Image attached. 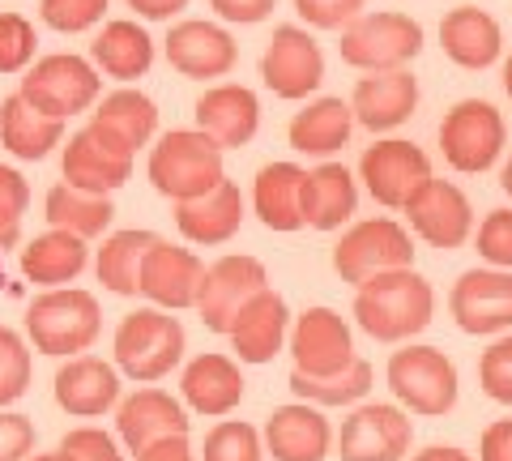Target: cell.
Here are the masks:
<instances>
[{
    "label": "cell",
    "instance_id": "6da1fadb",
    "mask_svg": "<svg viewBox=\"0 0 512 461\" xmlns=\"http://www.w3.org/2000/svg\"><path fill=\"white\" fill-rule=\"evenodd\" d=\"M436 312V295L431 282L414 269H397V274H380L359 286L355 295V321L367 338L376 342H406L423 333Z\"/></svg>",
    "mask_w": 512,
    "mask_h": 461
},
{
    "label": "cell",
    "instance_id": "7a4b0ae2",
    "mask_svg": "<svg viewBox=\"0 0 512 461\" xmlns=\"http://www.w3.org/2000/svg\"><path fill=\"white\" fill-rule=\"evenodd\" d=\"M227 180L222 171V146L201 129H175L150 154V184L175 205L210 197Z\"/></svg>",
    "mask_w": 512,
    "mask_h": 461
},
{
    "label": "cell",
    "instance_id": "3957f363",
    "mask_svg": "<svg viewBox=\"0 0 512 461\" xmlns=\"http://www.w3.org/2000/svg\"><path fill=\"white\" fill-rule=\"evenodd\" d=\"M99 329H103L99 299L90 291H77V286H69V291H64V286L60 291H47L26 308V333L39 355H73L77 359L94 346Z\"/></svg>",
    "mask_w": 512,
    "mask_h": 461
},
{
    "label": "cell",
    "instance_id": "277c9868",
    "mask_svg": "<svg viewBox=\"0 0 512 461\" xmlns=\"http://www.w3.org/2000/svg\"><path fill=\"white\" fill-rule=\"evenodd\" d=\"M184 359V325L158 308H141L124 316L116 329V363L124 376L154 385Z\"/></svg>",
    "mask_w": 512,
    "mask_h": 461
},
{
    "label": "cell",
    "instance_id": "5b68a950",
    "mask_svg": "<svg viewBox=\"0 0 512 461\" xmlns=\"http://www.w3.org/2000/svg\"><path fill=\"white\" fill-rule=\"evenodd\" d=\"M338 52L346 65L367 73H397L423 52V26L406 13H363L342 30Z\"/></svg>",
    "mask_w": 512,
    "mask_h": 461
},
{
    "label": "cell",
    "instance_id": "8992f818",
    "mask_svg": "<svg viewBox=\"0 0 512 461\" xmlns=\"http://www.w3.org/2000/svg\"><path fill=\"white\" fill-rule=\"evenodd\" d=\"M333 269L350 286H363L380 274H397V269H414V244L402 222L393 218H367L359 227L342 235L333 248Z\"/></svg>",
    "mask_w": 512,
    "mask_h": 461
},
{
    "label": "cell",
    "instance_id": "52a82bcc",
    "mask_svg": "<svg viewBox=\"0 0 512 461\" xmlns=\"http://www.w3.org/2000/svg\"><path fill=\"white\" fill-rule=\"evenodd\" d=\"M389 389L414 415H448L457 406V368L436 346H406L389 359Z\"/></svg>",
    "mask_w": 512,
    "mask_h": 461
},
{
    "label": "cell",
    "instance_id": "ba28073f",
    "mask_svg": "<svg viewBox=\"0 0 512 461\" xmlns=\"http://www.w3.org/2000/svg\"><path fill=\"white\" fill-rule=\"evenodd\" d=\"M504 137H508L504 116L487 99H461L440 124V150L448 158V167L466 171V176L487 171L500 158Z\"/></svg>",
    "mask_w": 512,
    "mask_h": 461
},
{
    "label": "cell",
    "instance_id": "9c48e42d",
    "mask_svg": "<svg viewBox=\"0 0 512 461\" xmlns=\"http://www.w3.org/2000/svg\"><path fill=\"white\" fill-rule=\"evenodd\" d=\"M133 146L120 141L111 129L103 124H86L77 137H69L64 146V184L82 188V193H116V188L133 176Z\"/></svg>",
    "mask_w": 512,
    "mask_h": 461
},
{
    "label": "cell",
    "instance_id": "30bf717a",
    "mask_svg": "<svg viewBox=\"0 0 512 461\" xmlns=\"http://www.w3.org/2000/svg\"><path fill=\"white\" fill-rule=\"evenodd\" d=\"M22 99L52 120H69L99 99V73L82 56H43L22 77Z\"/></svg>",
    "mask_w": 512,
    "mask_h": 461
},
{
    "label": "cell",
    "instance_id": "8fae6325",
    "mask_svg": "<svg viewBox=\"0 0 512 461\" xmlns=\"http://www.w3.org/2000/svg\"><path fill=\"white\" fill-rule=\"evenodd\" d=\"M261 291H269V274L256 257H222L205 269L201 295H197V312L201 325L210 333H231L235 316L244 312Z\"/></svg>",
    "mask_w": 512,
    "mask_h": 461
},
{
    "label": "cell",
    "instance_id": "7c38bea8",
    "mask_svg": "<svg viewBox=\"0 0 512 461\" xmlns=\"http://www.w3.org/2000/svg\"><path fill=\"white\" fill-rule=\"evenodd\" d=\"M453 321L474 333V338H491V333L512 329V269H466L453 282L448 295Z\"/></svg>",
    "mask_w": 512,
    "mask_h": 461
},
{
    "label": "cell",
    "instance_id": "4fadbf2b",
    "mask_svg": "<svg viewBox=\"0 0 512 461\" xmlns=\"http://www.w3.org/2000/svg\"><path fill=\"white\" fill-rule=\"evenodd\" d=\"M359 176L380 205L406 210L410 197L431 180V163L414 141H376V146L363 154Z\"/></svg>",
    "mask_w": 512,
    "mask_h": 461
},
{
    "label": "cell",
    "instance_id": "5bb4252c",
    "mask_svg": "<svg viewBox=\"0 0 512 461\" xmlns=\"http://www.w3.org/2000/svg\"><path fill=\"white\" fill-rule=\"evenodd\" d=\"M261 77L278 99H303L325 82V56L316 39L299 26H278L261 56Z\"/></svg>",
    "mask_w": 512,
    "mask_h": 461
},
{
    "label": "cell",
    "instance_id": "9a60e30c",
    "mask_svg": "<svg viewBox=\"0 0 512 461\" xmlns=\"http://www.w3.org/2000/svg\"><path fill=\"white\" fill-rule=\"evenodd\" d=\"M291 355L295 368L308 376H338L355 363V342L350 325L333 308H308L291 329Z\"/></svg>",
    "mask_w": 512,
    "mask_h": 461
},
{
    "label": "cell",
    "instance_id": "2e32d148",
    "mask_svg": "<svg viewBox=\"0 0 512 461\" xmlns=\"http://www.w3.org/2000/svg\"><path fill=\"white\" fill-rule=\"evenodd\" d=\"M414 427L397 406H359L342 423L338 457L342 461H402L410 453Z\"/></svg>",
    "mask_w": 512,
    "mask_h": 461
},
{
    "label": "cell",
    "instance_id": "e0dca14e",
    "mask_svg": "<svg viewBox=\"0 0 512 461\" xmlns=\"http://www.w3.org/2000/svg\"><path fill=\"white\" fill-rule=\"evenodd\" d=\"M410 227L423 235L431 248H461L474 231V210L470 197L448 180H427L406 205Z\"/></svg>",
    "mask_w": 512,
    "mask_h": 461
},
{
    "label": "cell",
    "instance_id": "ac0fdd59",
    "mask_svg": "<svg viewBox=\"0 0 512 461\" xmlns=\"http://www.w3.org/2000/svg\"><path fill=\"white\" fill-rule=\"evenodd\" d=\"M201 282H205V265L188 248H175L167 240H158L146 265H141V295L158 308H197Z\"/></svg>",
    "mask_w": 512,
    "mask_h": 461
},
{
    "label": "cell",
    "instance_id": "d6986e66",
    "mask_svg": "<svg viewBox=\"0 0 512 461\" xmlns=\"http://www.w3.org/2000/svg\"><path fill=\"white\" fill-rule=\"evenodd\" d=\"M116 432L128 444V453H146L150 444L171 440V436H188V415L163 389H137L128 402H120L116 415Z\"/></svg>",
    "mask_w": 512,
    "mask_h": 461
},
{
    "label": "cell",
    "instance_id": "ffe728a7",
    "mask_svg": "<svg viewBox=\"0 0 512 461\" xmlns=\"http://www.w3.org/2000/svg\"><path fill=\"white\" fill-rule=\"evenodd\" d=\"M333 444V427L320 415V406L295 402L278 406L265 423V449L274 461H325Z\"/></svg>",
    "mask_w": 512,
    "mask_h": 461
},
{
    "label": "cell",
    "instance_id": "44dd1931",
    "mask_svg": "<svg viewBox=\"0 0 512 461\" xmlns=\"http://www.w3.org/2000/svg\"><path fill=\"white\" fill-rule=\"evenodd\" d=\"M167 60L184 77H227L239 60V47L214 22H180L167 35Z\"/></svg>",
    "mask_w": 512,
    "mask_h": 461
},
{
    "label": "cell",
    "instance_id": "7402d4cb",
    "mask_svg": "<svg viewBox=\"0 0 512 461\" xmlns=\"http://www.w3.org/2000/svg\"><path fill=\"white\" fill-rule=\"evenodd\" d=\"M414 107H419V82H414L406 69L363 77L355 86V94H350L355 120L372 133H389L397 124H406L414 116Z\"/></svg>",
    "mask_w": 512,
    "mask_h": 461
},
{
    "label": "cell",
    "instance_id": "603a6c76",
    "mask_svg": "<svg viewBox=\"0 0 512 461\" xmlns=\"http://www.w3.org/2000/svg\"><path fill=\"white\" fill-rule=\"evenodd\" d=\"M56 402L73 419H99L120 402V376L103 359L77 355L56 372Z\"/></svg>",
    "mask_w": 512,
    "mask_h": 461
},
{
    "label": "cell",
    "instance_id": "cb8c5ba5",
    "mask_svg": "<svg viewBox=\"0 0 512 461\" xmlns=\"http://www.w3.org/2000/svg\"><path fill=\"white\" fill-rule=\"evenodd\" d=\"M261 124V103L248 86H214L197 99V129L214 137L222 150L248 146Z\"/></svg>",
    "mask_w": 512,
    "mask_h": 461
},
{
    "label": "cell",
    "instance_id": "d4e9b609",
    "mask_svg": "<svg viewBox=\"0 0 512 461\" xmlns=\"http://www.w3.org/2000/svg\"><path fill=\"white\" fill-rule=\"evenodd\" d=\"M184 402L197 410V415L222 419L244 402V376H239L235 359L227 355H197L184 368Z\"/></svg>",
    "mask_w": 512,
    "mask_h": 461
},
{
    "label": "cell",
    "instance_id": "484cf974",
    "mask_svg": "<svg viewBox=\"0 0 512 461\" xmlns=\"http://www.w3.org/2000/svg\"><path fill=\"white\" fill-rule=\"evenodd\" d=\"M227 338L244 363H269L286 342V299L278 291H261L235 316Z\"/></svg>",
    "mask_w": 512,
    "mask_h": 461
},
{
    "label": "cell",
    "instance_id": "4316f807",
    "mask_svg": "<svg viewBox=\"0 0 512 461\" xmlns=\"http://www.w3.org/2000/svg\"><path fill=\"white\" fill-rule=\"evenodd\" d=\"M239 222H244V197L231 180H222L210 197L175 205V227L192 244H227L239 231Z\"/></svg>",
    "mask_w": 512,
    "mask_h": 461
},
{
    "label": "cell",
    "instance_id": "83f0119b",
    "mask_svg": "<svg viewBox=\"0 0 512 461\" xmlns=\"http://www.w3.org/2000/svg\"><path fill=\"white\" fill-rule=\"evenodd\" d=\"M440 43L453 65L461 69H487L500 56V22L478 5H461L440 22Z\"/></svg>",
    "mask_w": 512,
    "mask_h": 461
},
{
    "label": "cell",
    "instance_id": "f1b7e54d",
    "mask_svg": "<svg viewBox=\"0 0 512 461\" xmlns=\"http://www.w3.org/2000/svg\"><path fill=\"white\" fill-rule=\"evenodd\" d=\"M303 180L308 171L295 167V163H269L261 167L252 188V201H256V214L269 231H299L308 227L303 222Z\"/></svg>",
    "mask_w": 512,
    "mask_h": 461
},
{
    "label": "cell",
    "instance_id": "f546056e",
    "mask_svg": "<svg viewBox=\"0 0 512 461\" xmlns=\"http://www.w3.org/2000/svg\"><path fill=\"white\" fill-rule=\"evenodd\" d=\"M359 193H355V180L342 163H325L308 171L303 180V222L316 231H338L342 222L355 214Z\"/></svg>",
    "mask_w": 512,
    "mask_h": 461
},
{
    "label": "cell",
    "instance_id": "4dcf8cb0",
    "mask_svg": "<svg viewBox=\"0 0 512 461\" xmlns=\"http://www.w3.org/2000/svg\"><path fill=\"white\" fill-rule=\"evenodd\" d=\"M60 137H64V120L43 116L22 94H9V99L0 103V141H5L9 154L39 163V158L52 154V146H60Z\"/></svg>",
    "mask_w": 512,
    "mask_h": 461
},
{
    "label": "cell",
    "instance_id": "1f68e13d",
    "mask_svg": "<svg viewBox=\"0 0 512 461\" xmlns=\"http://www.w3.org/2000/svg\"><path fill=\"white\" fill-rule=\"evenodd\" d=\"M82 269H86V240L82 235L47 231L22 248V274L39 286H52V291H60L64 282H73Z\"/></svg>",
    "mask_w": 512,
    "mask_h": 461
},
{
    "label": "cell",
    "instance_id": "d6a6232c",
    "mask_svg": "<svg viewBox=\"0 0 512 461\" xmlns=\"http://www.w3.org/2000/svg\"><path fill=\"white\" fill-rule=\"evenodd\" d=\"M90 56L107 77H120V82H133L154 65V39L141 30L137 22H107L103 35L90 43Z\"/></svg>",
    "mask_w": 512,
    "mask_h": 461
},
{
    "label": "cell",
    "instance_id": "836d02e7",
    "mask_svg": "<svg viewBox=\"0 0 512 461\" xmlns=\"http://www.w3.org/2000/svg\"><path fill=\"white\" fill-rule=\"evenodd\" d=\"M154 244H158L154 231H116V235H107L103 248H99V261H94L99 282L107 286V291H116V295H137L141 291V265H146Z\"/></svg>",
    "mask_w": 512,
    "mask_h": 461
},
{
    "label": "cell",
    "instance_id": "e575fe53",
    "mask_svg": "<svg viewBox=\"0 0 512 461\" xmlns=\"http://www.w3.org/2000/svg\"><path fill=\"white\" fill-rule=\"evenodd\" d=\"M355 111L342 99H316L312 107H303L291 120V146L299 154H333L346 146Z\"/></svg>",
    "mask_w": 512,
    "mask_h": 461
},
{
    "label": "cell",
    "instance_id": "d590c367",
    "mask_svg": "<svg viewBox=\"0 0 512 461\" xmlns=\"http://www.w3.org/2000/svg\"><path fill=\"white\" fill-rule=\"evenodd\" d=\"M111 197H99V193H82L73 184H56L47 193V222L52 231H69V235H82V240H94L111 227Z\"/></svg>",
    "mask_w": 512,
    "mask_h": 461
},
{
    "label": "cell",
    "instance_id": "8d00e7d4",
    "mask_svg": "<svg viewBox=\"0 0 512 461\" xmlns=\"http://www.w3.org/2000/svg\"><path fill=\"white\" fill-rule=\"evenodd\" d=\"M94 124H103V129H111L120 141H128V146L137 150V146H146L158 129V107L141 90H116L99 103Z\"/></svg>",
    "mask_w": 512,
    "mask_h": 461
},
{
    "label": "cell",
    "instance_id": "74e56055",
    "mask_svg": "<svg viewBox=\"0 0 512 461\" xmlns=\"http://www.w3.org/2000/svg\"><path fill=\"white\" fill-rule=\"evenodd\" d=\"M291 389L299 402H308V406H350V402H359V397L372 389V363H363L355 359L346 372L338 376H308V372H291Z\"/></svg>",
    "mask_w": 512,
    "mask_h": 461
},
{
    "label": "cell",
    "instance_id": "f35d334b",
    "mask_svg": "<svg viewBox=\"0 0 512 461\" xmlns=\"http://www.w3.org/2000/svg\"><path fill=\"white\" fill-rule=\"evenodd\" d=\"M261 436H256L252 423H239V419H222L218 427H210L205 436V453L201 461H261Z\"/></svg>",
    "mask_w": 512,
    "mask_h": 461
},
{
    "label": "cell",
    "instance_id": "ab89813d",
    "mask_svg": "<svg viewBox=\"0 0 512 461\" xmlns=\"http://www.w3.org/2000/svg\"><path fill=\"white\" fill-rule=\"evenodd\" d=\"M30 389V351L13 329L0 325V406L18 402Z\"/></svg>",
    "mask_w": 512,
    "mask_h": 461
},
{
    "label": "cell",
    "instance_id": "60d3db41",
    "mask_svg": "<svg viewBox=\"0 0 512 461\" xmlns=\"http://www.w3.org/2000/svg\"><path fill=\"white\" fill-rule=\"evenodd\" d=\"M35 56V26L22 13H0V73H22Z\"/></svg>",
    "mask_w": 512,
    "mask_h": 461
},
{
    "label": "cell",
    "instance_id": "b9f144b4",
    "mask_svg": "<svg viewBox=\"0 0 512 461\" xmlns=\"http://www.w3.org/2000/svg\"><path fill=\"white\" fill-rule=\"evenodd\" d=\"M478 380H483V393L491 402L512 406V333L483 351V359H478Z\"/></svg>",
    "mask_w": 512,
    "mask_h": 461
},
{
    "label": "cell",
    "instance_id": "7bdbcfd3",
    "mask_svg": "<svg viewBox=\"0 0 512 461\" xmlns=\"http://www.w3.org/2000/svg\"><path fill=\"white\" fill-rule=\"evenodd\" d=\"M56 461H124L116 440L99 427H73L69 436L56 444Z\"/></svg>",
    "mask_w": 512,
    "mask_h": 461
},
{
    "label": "cell",
    "instance_id": "ee69618b",
    "mask_svg": "<svg viewBox=\"0 0 512 461\" xmlns=\"http://www.w3.org/2000/svg\"><path fill=\"white\" fill-rule=\"evenodd\" d=\"M367 0H295V13L316 30H346L363 18Z\"/></svg>",
    "mask_w": 512,
    "mask_h": 461
},
{
    "label": "cell",
    "instance_id": "f6af8a7d",
    "mask_svg": "<svg viewBox=\"0 0 512 461\" xmlns=\"http://www.w3.org/2000/svg\"><path fill=\"white\" fill-rule=\"evenodd\" d=\"M478 252L495 269H512V210H491L478 227Z\"/></svg>",
    "mask_w": 512,
    "mask_h": 461
},
{
    "label": "cell",
    "instance_id": "bcb514c9",
    "mask_svg": "<svg viewBox=\"0 0 512 461\" xmlns=\"http://www.w3.org/2000/svg\"><path fill=\"white\" fill-rule=\"evenodd\" d=\"M107 0H43V22L52 30H86L103 18Z\"/></svg>",
    "mask_w": 512,
    "mask_h": 461
},
{
    "label": "cell",
    "instance_id": "7dc6e473",
    "mask_svg": "<svg viewBox=\"0 0 512 461\" xmlns=\"http://www.w3.org/2000/svg\"><path fill=\"white\" fill-rule=\"evenodd\" d=\"M30 449H35V423L0 410V461H26Z\"/></svg>",
    "mask_w": 512,
    "mask_h": 461
},
{
    "label": "cell",
    "instance_id": "c3c4849f",
    "mask_svg": "<svg viewBox=\"0 0 512 461\" xmlns=\"http://www.w3.org/2000/svg\"><path fill=\"white\" fill-rule=\"evenodd\" d=\"M30 205V184L13 167H0V231L18 227Z\"/></svg>",
    "mask_w": 512,
    "mask_h": 461
},
{
    "label": "cell",
    "instance_id": "681fc988",
    "mask_svg": "<svg viewBox=\"0 0 512 461\" xmlns=\"http://www.w3.org/2000/svg\"><path fill=\"white\" fill-rule=\"evenodd\" d=\"M210 5H214V13H218V18L252 26V22H265L269 13H274V5H278V0H210Z\"/></svg>",
    "mask_w": 512,
    "mask_h": 461
},
{
    "label": "cell",
    "instance_id": "f907efd6",
    "mask_svg": "<svg viewBox=\"0 0 512 461\" xmlns=\"http://www.w3.org/2000/svg\"><path fill=\"white\" fill-rule=\"evenodd\" d=\"M478 457L483 461H512V419L491 423L483 432V444H478Z\"/></svg>",
    "mask_w": 512,
    "mask_h": 461
},
{
    "label": "cell",
    "instance_id": "816d5d0a",
    "mask_svg": "<svg viewBox=\"0 0 512 461\" xmlns=\"http://www.w3.org/2000/svg\"><path fill=\"white\" fill-rule=\"evenodd\" d=\"M137 461H192L188 436H171V440H158V444H150L146 453H137Z\"/></svg>",
    "mask_w": 512,
    "mask_h": 461
},
{
    "label": "cell",
    "instance_id": "f5cc1de1",
    "mask_svg": "<svg viewBox=\"0 0 512 461\" xmlns=\"http://www.w3.org/2000/svg\"><path fill=\"white\" fill-rule=\"evenodd\" d=\"M184 5L188 0H128V9H137L141 18H150V22H163L171 13H180Z\"/></svg>",
    "mask_w": 512,
    "mask_h": 461
},
{
    "label": "cell",
    "instance_id": "db71d44e",
    "mask_svg": "<svg viewBox=\"0 0 512 461\" xmlns=\"http://www.w3.org/2000/svg\"><path fill=\"white\" fill-rule=\"evenodd\" d=\"M414 461H470V453H461V449H444V444H431V449H423Z\"/></svg>",
    "mask_w": 512,
    "mask_h": 461
},
{
    "label": "cell",
    "instance_id": "11a10c76",
    "mask_svg": "<svg viewBox=\"0 0 512 461\" xmlns=\"http://www.w3.org/2000/svg\"><path fill=\"white\" fill-rule=\"evenodd\" d=\"M13 244H18V227H9V231H0V252H5V248H13Z\"/></svg>",
    "mask_w": 512,
    "mask_h": 461
},
{
    "label": "cell",
    "instance_id": "9f6ffc18",
    "mask_svg": "<svg viewBox=\"0 0 512 461\" xmlns=\"http://www.w3.org/2000/svg\"><path fill=\"white\" fill-rule=\"evenodd\" d=\"M500 184H504V193L512 197V158H508V163H504V176H500Z\"/></svg>",
    "mask_w": 512,
    "mask_h": 461
},
{
    "label": "cell",
    "instance_id": "6f0895ef",
    "mask_svg": "<svg viewBox=\"0 0 512 461\" xmlns=\"http://www.w3.org/2000/svg\"><path fill=\"white\" fill-rule=\"evenodd\" d=\"M504 90L512 94V56H508V65H504Z\"/></svg>",
    "mask_w": 512,
    "mask_h": 461
},
{
    "label": "cell",
    "instance_id": "680465c9",
    "mask_svg": "<svg viewBox=\"0 0 512 461\" xmlns=\"http://www.w3.org/2000/svg\"><path fill=\"white\" fill-rule=\"evenodd\" d=\"M30 461H56V453H35V457H30Z\"/></svg>",
    "mask_w": 512,
    "mask_h": 461
}]
</instances>
